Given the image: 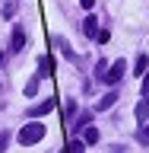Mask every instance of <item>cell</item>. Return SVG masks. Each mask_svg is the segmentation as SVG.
Instances as JSON below:
<instances>
[{"label":"cell","mask_w":149,"mask_h":153,"mask_svg":"<svg viewBox=\"0 0 149 153\" xmlns=\"http://www.w3.org/2000/svg\"><path fill=\"white\" fill-rule=\"evenodd\" d=\"M45 124H38V121H32V124H26L22 131H19V143H38L41 137H45Z\"/></svg>","instance_id":"1"},{"label":"cell","mask_w":149,"mask_h":153,"mask_svg":"<svg viewBox=\"0 0 149 153\" xmlns=\"http://www.w3.org/2000/svg\"><path fill=\"white\" fill-rule=\"evenodd\" d=\"M124 70H127V64H124V61H117V64H111V67H108V70H105V80H102V83H108V86L121 83Z\"/></svg>","instance_id":"2"},{"label":"cell","mask_w":149,"mask_h":153,"mask_svg":"<svg viewBox=\"0 0 149 153\" xmlns=\"http://www.w3.org/2000/svg\"><path fill=\"white\" fill-rule=\"evenodd\" d=\"M26 48V32L22 29H13V42H10V51H22Z\"/></svg>","instance_id":"3"},{"label":"cell","mask_w":149,"mask_h":153,"mask_svg":"<svg viewBox=\"0 0 149 153\" xmlns=\"http://www.w3.org/2000/svg\"><path fill=\"white\" fill-rule=\"evenodd\" d=\"M114 102H117V93H114V89H111V93H108V96H102V99H98V105H95V108H98V112H105V108H111Z\"/></svg>","instance_id":"4"},{"label":"cell","mask_w":149,"mask_h":153,"mask_svg":"<svg viewBox=\"0 0 149 153\" xmlns=\"http://www.w3.org/2000/svg\"><path fill=\"white\" fill-rule=\"evenodd\" d=\"M48 112H54V99H45V102L32 105V115H48Z\"/></svg>","instance_id":"5"},{"label":"cell","mask_w":149,"mask_h":153,"mask_svg":"<svg viewBox=\"0 0 149 153\" xmlns=\"http://www.w3.org/2000/svg\"><path fill=\"white\" fill-rule=\"evenodd\" d=\"M146 67H149V57H146V54H140V57H137V64H133V74L143 76V74H146Z\"/></svg>","instance_id":"6"},{"label":"cell","mask_w":149,"mask_h":153,"mask_svg":"<svg viewBox=\"0 0 149 153\" xmlns=\"http://www.w3.org/2000/svg\"><path fill=\"white\" fill-rule=\"evenodd\" d=\"M83 143H98V128H92V124H89V128L83 131Z\"/></svg>","instance_id":"7"},{"label":"cell","mask_w":149,"mask_h":153,"mask_svg":"<svg viewBox=\"0 0 149 153\" xmlns=\"http://www.w3.org/2000/svg\"><path fill=\"white\" fill-rule=\"evenodd\" d=\"M83 32H86V35H95V32H98V22H95V16H86Z\"/></svg>","instance_id":"8"},{"label":"cell","mask_w":149,"mask_h":153,"mask_svg":"<svg viewBox=\"0 0 149 153\" xmlns=\"http://www.w3.org/2000/svg\"><path fill=\"white\" fill-rule=\"evenodd\" d=\"M137 118H140V121H146V118H149V102H146V99L137 105Z\"/></svg>","instance_id":"9"},{"label":"cell","mask_w":149,"mask_h":153,"mask_svg":"<svg viewBox=\"0 0 149 153\" xmlns=\"http://www.w3.org/2000/svg\"><path fill=\"white\" fill-rule=\"evenodd\" d=\"M67 153H86V143H83V140H70Z\"/></svg>","instance_id":"10"},{"label":"cell","mask_w":149,"mask_h":153,"mask_svg":"<svg viewBox=\"0 0 149 153\" xmlns=\"http://www.w3.org/2000/svg\"><path fill=\"white\" fill-rule=\"evenodd\" d=\"M35 93H38V76H32L26 83V96H35Z\"/></svg>","instance_id":"11"},{"label":"cell","mask_w":149,"mask_h":153,"mask_svg":"<svg viewBox=\"0 0 149 153\" xmlns=\"http://www.w3.org/2000/svg\"><path fill=\"white\" fill-rule=\"evenodd\" d=\"M137 140H140V143H149V124H143L140 131H137Z\"/></svg>","instance_id":"12"},{"label":"cell","mask_w":149,"mask_h":153,"mask_svg":"<svg viewBox=\"0 0 149 153\" xmlns=\"http://www.w3.org/2000/svg\"><path fill=\"white\" fill-rule=\"evenodd\" d=\"M95 76H98V80H105V61H102V64H95Z\"/></svg>","instance_id":"13"},{"label":"cell","mask_w":149,"mask_h":153,"mask_svg":"<svg viewBox=\"0 0 149 153\" xmlns=\"http://www.w3.org/2000/svg\"><path fill=\"white\" fill-rule=\"evenodd\" d=\"M143 93H149V67H146V74H143Z\"/></svg>","instance_id":"14"},{"label":"cell","mask_w":149,"mask_h":153,"mask_svg":"<svg viewBox=\"0 0 149 153\" xmlns=\"http://www.w3.org/2000/svg\"><path fill=\"white\" fill-rule=\"evenodd\" d=\"M79 7H83V10H92V7H95V0H79Z\"/></svg>","instance_id":"15"},{"label":"cell","mask_w":149,"mask_h":153,"mask_svg":"<svg viewBox=\"0 0 149 153\" xmlns=\"http://www.w3.org/2000/svg\"><path fill=\"white\" fill-rule=\"evenodd\" d=\"M0 67H3V54H0Z\"/></svg>","instance_id":"16"}]
</instances>
